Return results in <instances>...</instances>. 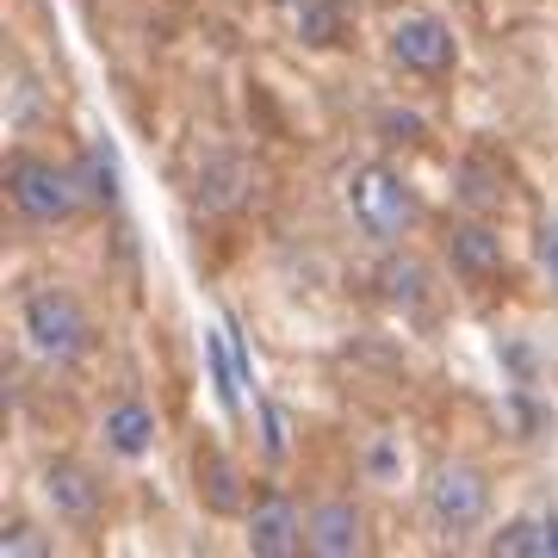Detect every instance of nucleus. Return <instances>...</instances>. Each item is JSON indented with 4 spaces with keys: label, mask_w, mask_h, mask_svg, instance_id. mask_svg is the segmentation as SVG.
<instances>
[{
    "label": "nucleus",
    "mask_w": 558,
    "mask_h": 558,
    "mask_svg": "<svg viewBox=\"0 0 558 558\" xmlns=\"http://www.w3.org/2000/svg\"><path fill=\"white\" fill-rule=\"evenodd\" d=\"M379 131H385V143H416L422 137V119H416V112H385Z\"/></svg>",
    "instance_id": "6ab92c4d"
},
{
    "label": "nucleus",
    "mask_w": 558,
    "mask_h": 558,
    "mask_svg": "<svg viewBox=\"0 0 558 558\" xmlns=\"http://www.w3.org/2000/svg\"><path fill=\"white\" fill-rule=\"evenodd\" d=\"M539 267L553 274V286H558V223H546L539 230Z\"/></svg>",
    "instance_id": "aec40b11"
},
{
    "label": "nucleus",
    "mask_w": 558,
    "mask_h": 558,
    "mask_svg": "<svg viewBox=\"0 0 558 558\" xmlns=\"http://www.w3.org/2000/svg\"><path fill=\"white\" fill-rule=\"evenodd\" d=\"M100 435H106V447H112L119 459H143L149 447H156L161 422H156V410H149L143 398H119L100 416Z\"/></svg>",
    "instance_id": "9d476101"
},
{
    "label": "nucleus",
    "mask_w": 558,
    "mask_h": 558,
    "mask_svg": "<svg viewBox=\"0 0 558 558\" xmlns=\"http://www.w3.org/2000/svg\"><path fill=\"white\" fill-rule=\"evenodd\" d=\"M260 447H267V459H286V416L274 403H260Z\"/></svg>",
    "instance_id": "a211bd4d"
},
{
    "label": "nucleus",
    "mask_w": 558,
    "mask_h": 558,
    "mask_svg": "<svg viewBox=\"0 0 558 558\" xmlns=\"http://www.w3.org/2000/svg\"><path fill=\"white\" fill-rule=\"evenodd\" d=\"M348 211H354V223L366 236L398 242V236H410V223H416L422 205H416V193L403 186V174H391L385 161H366V168L348 174Z\"/></svg>",
    "instance_id": "f03ea898"
},
{
    "label": "nucleus",
    "mask_w": 558,
    "mask_h": 558,
    "mask_svg": "<svg viewBox=\"0 0 558 558\" xmlns=\"http://www.w3.org/2000/svg\"><path fill=\"white\" fill-rule=\"evenodd\" d=\"M304 546V515L286 490H267L260 502H248V553L255 558H292Z\"/></svg>",
    "instance_id": "423d86ee"
},
{
    "label": "nucleus",
    "mask_w": 558,
    "mask_h": 558,
    "mask_svg": "<svg viewBox=\"0 0 558 558\" xmlns=\"http://www.w3.org/2000/svg\"><path fill=\"white\" fill-rule=\"evenodd\" d=\"M379 286H385V299L391 304H422V267L416 260H385Z\"/></svg>",
    "instance_id": "dca6fc26"
},
{
    "label": "nucleus",
    "mask_w": 558,
    "mask_h": 558,
    "mask_svg": "<svg viewBox=\"0 0 558 558\" xmlns=\"http://www.w3.org/2000/svg\"><path fill=\"white\" fill-rule=\"evenodd\" d=\"M274 7H292V0H274Z\"/></svg>",
    "instance_id": "4be33fe9"
},
{
    "label": "nucleus",
    "mask_w": 558,
    "mask_h": 558,
    "mask_svg": "<svg viewBox=\"0 0 558 558\" xmlns=\"http://www.w3.org/2000/svg\"><path fill=\"white\" fill-rule=\"evenodd\" d=\"M205 354H211V385H218V403L236 416L242 410V373H236V354H230V323H218L205 336Z\"/></svg>",
    "instance_id": "ddd939ff"
},
{
    "label": "nucleus",
    "mask_w": 558,
    "mask_h": 558,
    "mask_svg": "<svg viewBox=\"0 0 558 558\" xmlns=\"http://www.w3.org/2000/svg\"><path fill=\"white\" fill-rule=\"evenodd\" d=\"M490 553L509 558H539L546 553V521H502V534H490Z\"/></svg>",
    "instance_id": "2eb2a0df"
},
{
    "label": "nucleus",
    "mask_w": 558,
    "mask_h": 558,
    "mask_svg": "<svg viewBox=\"0 0 558 558\" xmlns=\"http://www.w3.org/2000/svg\"><path fill=\"white\" fill-rule=\"evenodd\" d=\"M546 553H553V558H558V515H553V521H546Z\"/></svg>",
    "instance_id": "412c9836"
},
{
    "label": "nucleus",
    "mask_w": 558,
    "mask_h": 558,
    "mask_svg": "<svg viewBox=\"0 0 558 558\" xmlns=\"http://www.w3.org/2000/svg\"><path fill=\"white\" fill-rule=\"evenodd\" d=\"M199 497H205V509H211V515H248L242 472L218 453V447H211V453H199Z\"/></svg>",
    "instance_id": "9b49d317"
},
{
    "label": "nucleus",
    "mask_w": 558,
    "mask_h": 558,
    "mask_svg": "<svg viewBox=\"0 0 558 558\" xmlns=\"http://www.w3.org/2000/svg\"><path fill=\"white\" fill-rule=\"evenodd\" d=\"M0 553H13V558H38V553H50V539H38V527L13 521V527L0 534Z\"/></svg>",
    "instance_id": "f3484780"
},
{
    "label": "nucleus",
    "mask_w": 558,
    "mask_h": 558,
    "mask_svg": "<svg viewBox=\"0 0 558 558\" xmlns=\"http://www.w3.org/2000/svg\"><path fill=\"white\" fill-rule=\"evenodd\" d=\"M341 25H348V0H304L299 20L304 44H341Z\"/></svg>",
    "instance_id": "4468645a"
},
{
    "label": "nucleus",
    "mask_w": 558,
    "mask_h": 558,
    "mask_svg": "<svg viewBox=\"0 0 558 558\" xmlns=\"http://www.w3.org/2000/svg\"><path fill=\"white\" fill-rule=\"evenodd\" d=\"M391 62L410 69V75H447L459 62L453 25L435 20V13H403V20L391 25Z\"/></svg>",
    "instance_id": "39448f33"
},
{
    "label": "nucleus",
    "mask_w": 558,
    "mask_h": 558,
    "mask_svg": "<svg viewBox=\"0 0 558 558\" xmlns=\"http://www.w3.org/2000/svg\"><path fill=\"white\" fill-rule=\"evenodd\" d=\"M447 267H453L459 279H502V267H509V248H502V236L490 230L484 218H465L447 230Z\"/></svg>",
    "instance_id": "6e6552de"
},
{
    "label": "nucleus",
    "mask_w": 558,
    "mask_h": 558,
    "mask_svg": "<svg viewBox=\"0 0 558 558\" xmlns=\"http://www.w3.org/2000/svg\"><path fill=\"white\" fill-rule=\"evenodd\" d=\"M75 174H81V193L94 205H119V156H112V143H87Z\"/></svg>",
    "instance_id": "f8f14e48"
},
{
    "label": "nucleus",
    "mask_w": 558,
    "mask_h": 558,
    "mask_svg": "<svg viewBox=\"0 0 558 558\" xmlns=\"http://www.w3.org/2000/svg\"><path fill=\"white\" fill-rule=\"evenodd\" d=\"M7 193H13V205L32 223H69L81 211V199H87L75 168H57V161H44V156L7 161Z\"/></svg>",
    "instance_id": "7ed1b4c3"
},
{
    "label": "nucleus",
    "mask_w": 558,
    "mask_h": 558,
    "mask_svg": "<svg viewBox=\"0 0 558 558\" xmlns=\"http://www.w3.org/2000/svg\"><path fill=\"white\" fill-rule=\"evenodd\" d=\"M20 329L32 341V354L57 360V366H75L94 348V323H87L75 292H62V286H44V292H32L20 304Z\"/></svg>",
    "instance_id": "f257e3e1"
},
{
    "label": "nucleus",
    "mask_w": 558,
    "mask_h": 558,
    "mask_svg": "<svg viewBox=\"0 0 558 558\" xmlns=\"http://www.w3.org/2000/svg\"><path fill=\"white\" fill-rule=\"evenodd\" d=\"M428 515L447 527V534H472L484 515H490V484H484V472L478 465H435L428 472Z\"/></svg>",
    "instance_id": "20e7f679"
},
{
    "label": "nucleus",
    "mask_w": 558,
    "mask_h": 558,
    "mask_svg": "<svg viewBox=\"0 0 558 558\" xmlns=\"http://www.w3.org/2000/svg\"><path fill=\"white\" fill-rule=\"evenodd\" d=\"M44 502L57 509L62 521H94L106 502V484L87 472V465H75V459H57L50 472H44Z\"/></svg>",
    "instance_id": "1a4fd4ad"
},
{
    "label": "nucleus",
    "mask_w": 558,
    "mask_h": 558,
    "mask_svg": "<svg viewBox=\"0 0 558 558\" xmlns=\"http://www.w3.org/2000/svg\"><path fill=\"white\" fill-rule=\"evenodd\" d=\"M304 546H311L317 558H354V553H366V515H360L348 497L317 502V509L304 515Z\"/></svg>",
    "instance_id": "0eeeda50"
}]
</instances>
